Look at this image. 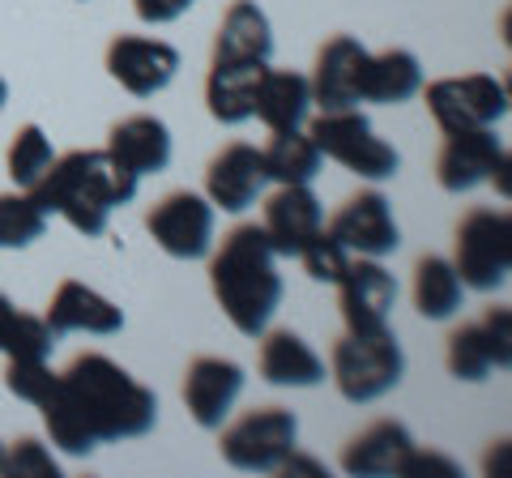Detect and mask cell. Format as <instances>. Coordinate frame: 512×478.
I'll use <instances>...</instances> for the list:
<instances>
[{"instance_id": "cell-1", "label": "cell", "mask_w": 512, "mask_h": 478, "mask_svg": "<svg viewBox=\"0 0 512 478\" xmlns=\"http://www.w3.org/2000/svg\"><path fill=\"white\" fill-rule=\"evenodd\" d=\"M35 410L52 444L69 457H90L111 440H141L158 423V397L99 350L77 355Z\"/></svg>"}, {"instance_id": "cell-2", "label": "cell", "mask_w": 512, "mask_h": 478, "mask_svg": "<svg viewBox=\"0 0 512 478\" xmlns=\"http://www.w3.org/2000/svg\"><path fill=\"white\" fill-rule=\"evenodd\" d=\"M210 291L222 316L244 338H261L269 329L282 304V274L278 252L269 248L256 222H239L235 231L222 235L218 248H210Z\"/></svg>"}, {"instance_id": "cell-3", "label": "cell", "mask_w": 512, "mask_h": 478, "mask_svg": "<svg viewBox=\"0 0 512 478\" xmlns=\"http://www.w3.org/2000/svg\"><path fill=\"white\" fill-rule=\"evenodd\" d=\"M137 184V175L120 167L107 150H73L56 158L30 193L47 210V218L60 214L77 235L99 239L111 214L137 197Z\"/></svg>"}, {"instance_id": "cell-4", "label": "cell", "mask_w": 512, "mask_h": 478, "mask_svg": "<svg viewBox=\"0 0 512 478\" xmlns=\"http://www.w3.org/2000/svg\"><path fill=\"white\" fill-rule=\"evenodd\" d=\"M329 376L346 402L367 406L393 393L406 376V350L389 329L380 333H346L333 342L329 355Z\"/></svg>"}, {"instance_id": "cell-5", "label": "cell", "mask_w": 512, "mask_h": 478, "mask_svg": "<svg viewBox=\"0 0 512 478\" xmlns=\"http://www.w3.org/2000/svg\"><path fill=\"white\" fill-rule=\"evenodd\" d=\"M308 137L316 141V150L325 158H333V163L346 167V171H355L367 184L393 180L397 167H402V154H397L384 137H376L372 120H367L359 107L320 111V116L308 124Z\"/></svg>"}, {"instance_id": "cell-6", "label": "cell", "mask_w": 512, "mask_h": 478, "mask_svg": "<svg viewBox=\"0 0 512 478\" xmlns=\"http://www.w3.org/2000/svg\"><path fill=\"white\" fill-rule=\"evenodd\" d=\"M218 432H222L218 440L222 461L244 474H274L299 449V419L286 406L248 410L231 427H218Z\"/></svg>"}, {"instance_id": "cell-7", "label": "cell", "mask_w": 512, "mask_h": 478, "mask_svg": "<svg viewBox=\"0 0 512 478\" xmlns=\"http://www.w3.org/2000/svg\"><path fill=\"white\" fill-rule=\"evenodd\" d=\"M453 269L470 291H500L512 274V218L508 210H470L457 222Z\"/></svg>"}, {"instance_id": "cell-8", "label": "cell", "mask_w": 512, "mask_h": 478, "mask_svg": "<svg viewBox=\"0 0 512 478\" xmlns=\"http://www.w3.org/2000/svg\"><path fill=\"white\" fill-rule=\"evenodd\" d=\"M427 99L431 120L440 133H474V129H495L508 116V86L495 73H461V77H440L419 90Z\"/></svg>"}, {"instance_id": "cell-9", "label": "cell", "mask_w": 512, "mask_h": 478, "mask_svg": "<svg viewBox=\"0 0 512 478\" xmlns=\"http://www.w3.org/2000/svg\"><path fill=\"white\" fill-rule=\"evenodd\" d=\"M214 214L218 210L205 193L180 188V193H167L146 214V231L167 257L201 261V257H210V248H214Z\"/></svg>"}, {"instance_id": "cell-10", "label": "cell", "mask_w": 512, "mask_h": 478, "mask_svg": "<svg viewBox=\"0 0 512 478\" xmlns=\"http://www.w3.org/2000/svg\"><path fill=\"white\" fill-rule=\"evenodd\" d=\"M436 180L444 193H474L478 184L495 180L500 193L508 197V146L495 129H474V133H444V150L436 158Z\"/></svg>"}, {"instance_id": "cell-11", "label": "cell", "mask_w": 512, "mask_h": 478, "mask_svg": "<svg viewBox=\"0 0 512 478\" xmlns=\"http://www.w3.org/2000/svg\"><path fill=\"white\" fill-rule=\"evenodd\" d=\"M325 231L338 239V244L350 252V257H389L402 244V231H397L393 205L376 188H363V193L346 197L333 218L325 222Z\"/></svg>"}, {"instance_id": "cell-12", "label": "cell", "mask_w": 512, "mask_h": 478, "mask_svg": "<svg viewBox=\"0 0 512 478\" xmlns=\"http://www.w3.org/2000/svg\"><path fill=\"white\" fill-rule=\"evenodd\" d=\"M338 286V308L346 333H380L389 329V316L397 304V278L376 257H350Z\"/></svg>"}, {"instance_id": "cell-13", "label": "cell", "mask_w": 512, "mask_h": 478, "mask_svg": "<svg viewBox=\"0 0 512 478\" xmlns=\"http://www.w3.org/2000/svg\"><path fill=\"white\" fill-rule=\"evenodd\" d=\"M512 363V316L508 308H487L483 321L461 325L448 338V372L457 380H487L491 372H508Z\"/></svg>"}, {"instance_id": "cell-14", "label": "cell", "mask_w": 512, "mask_h": 478, "mask_svg": "<svg viewBox=\"0 0 512 478\" xmlns=\"http://www.w3.org/2000/svg\"><path fill=\"white\" fill-rule=\"evenodd\" d=\"M107 73L133 94V99H154L163 94L175 73H180V52L150 35H116L107 43Z\"/></svg>"}, {"instance_id": "cell-15", "label": "cell", "mask_w": 512, "mask_h": 478, "mask_svg": "<svg viewBox=\"0 0 512 478\" xmlns=\"http://www.w3.org/2000/svg\"><path fill=\"white\" fill-rule=\"evenodd\" d=\"M244 393V368L235 359L218 355H197L184 372V406L192 414V423L205 432H218L231 419V406Z\"/></svg>"}, {"instance_id": "cell-16", "label": "cell", "mask_w": 512, "mask_h": 478, "mask_svg": "<svg viewBox=\"0 0 512 478\" xmlns=\"http://www.w3.org/2000/svg\"><path fill=\"white\" fill-rule=\"evenodd\" d=\"M265 184H269V175L261 163V150L248 146V141L222 146L210 158V167H205V197L222 214H244L248 205L261 201Z\"/></svg>"}, {"instance_id": "cell-17", "label": "cell", "mask_w": 512, "mask_h": 478, "mask_svg": "<svg viewBox=\"0 0 512 478\" xmlns=\"http://www.w3.org/2000/svg\"><path fill=\"white\" fill-rule=\"evenodd\" d=\"M367 47L355 35H333L316 52V69L308 77L312 103L320 111H338V107H359L363 90V69H367Z\"/></svg>"}, {"instance_id": "cell-18", "label": "cell", "mask_w": 512, "mask_h": 478, "mask_svg": "<svg viewBox=\"0 0 512 478\" xmlns=\"http://www.w3.org/2000/svg\"><path fill=\"white\" fill-rule=\"evenodd\" d=\"M320 227H325V205L316 201L312 184H278V193L265 201L261 231L278 257H299Z\"/></svg>"}, {"instance_id": "cell-19", "label": "cell", "mask_w": 512, "mask_h": 478, "mask_svg": "<svg viewBox=\"0 0 512 478\" xmlns=\"http://www.w3.org/2000/svg\"><path fill=\"white\" fill-rule=\"evenodd\" d=\"M43 321H47V329H52L56 338H64V333H94V338H111V333L124 329V312L111 304L107 295L94 291V286L69 278V282L56 286V295H52V304H47Z\"/></svg>"}, {"instance_id": "cell-20", "label": "cell", "mask_w": 512, "mask_h": 478, "mask_svg": "<svg viewBox=\"0 0 512 478\" xmlns=\"http://www.w3.org/2000/svg\"><path fill=\"white\" fill-rule=\"evenodd\" d=\"M274 56V26L256 0H231L214 35L210 65H269Z\"/></svg>"}, {"instance_id": "cell-21", "label": "cell", "mask_w": 512, "mask_h": 478, "mask_svg": "<svg viewBox=\"0 0 512 478\" xmlns=\"http://www.w3.org/2000/svg\"><path fill=\"white\" fill-rule=\"evenodd\" d=\"M256 372L278 389H316L325 380V359L295 329H265L256 350Z\"/></svg>"}, {"instance_id": "cell-22", "label": "cell", "mask_w": 512, "mask_h": 478, "mask_svg": "<svg viewBox=\"0 0 512 478\" xmlns=\"http://www.w3.org/2000/svg\"><path fill=\"white\" fill-rule=\"evenodd\" d=\"M107 154L120 167L141 175H158L171 167V129L158 116H128L120 124H111L107 133Z\"/></svg>"}, {"instance_id": "cell-23", "label": "cell", "mask_w": 512, "mask_h": 478, "mask_svg": "<svg viewBox=\"0 0 512 478\" xmlns=\"http://www.w3.org/2000/svg\"><path fill=\"white\" fill-rule=\"evenodd\" d=\"M410 449H414L410 427L397 423V419H380L372 427H363V432L342 449V470L350 478H384V474H397Z\"/></svg>"}, {"instance_id": "cell-24", "label": "cell", "mask_w": 512, "mask_h": 478, "mask_svg": "<svg viewBox=\"0 0 512 478\" xmlns=\"http://www.w3.org/2000/svg\"><path fill=\"white\" fill-rule=\"evenodd\" d=\"M312 111V86L308 77L295 69H269L256 82V99H252V116L265 124L269 133L278 129H303Z\"/></svg>"}, {"instance_id": "cell-25", "label": "cell", "mask_w": 512, "mask_h": 478, "mask_svg": "<svg viewBox=\"0 0 512 478\" xmlns=\"http://www.w3.org/2000/svg\"><path fill=\"white\" fill-rule=\"evenodd\" d=\"M419 90H423V65L414 52H406V47H384V52L367 56L359 103L397 107V103H410Z\"/></svg>"}, {"instance_id": "cell-26", "label": "cell", "mask_w": 512, "mask_h": 478, "mask_svg": "<svg viewBox=\"0 0 512 478\" xmlns=\"http://www.w3.org/2000/svg\"><path fill=\"white\" fill-rule=\"evenodd\" d=\"M261 163H265L269 184H312L320 167H325V154L316 150L308 129H278V133H269Z\"/></svg>"}, {"instance_id": "cell-27", "label": "cell", "mask_w": 512, "mask_h": 478, "mask_svg": "<svg viewBox=\"0 0 512 478\" xmlns=\"http://www.w3.org/2000/svg\"><path fill=\"white\" fill-rule=\"evenodd\" d=\"M265 65H210L205 77V107L218 124H244L252 120L256 82H261Z\"/></svg>"}, {"instance_id": "cell-28", "label": "cell", "mask_w": 512, "mask_h": 478, "mask_svg": "<svg viewBox=\"0 0 512 478\" xmlns=\"http://www.w3.org/2000/svg\"><path fill=\"white\" fill-rule=\"evenodd\" d=\"M466 299V282L448 257H423L414 265V308L423 321H453Z\"/></svg>"}, {"instance_id": "cell-29", "label": "cell", "mask_w": 512, "mask_h": 478, "mask_svg": "<svg viewBox=\"0 0 512 478\" xmlns=\"http://www.w3.org/2000/svg\"><path fill=\"white\" fill-rule=\"evenodd\" d=\"M56 163V150H52V137H47L39 124H22L18 133H13L9 141V150H5V167H9V180L13 188H35L47 167Z\"/></svg>"}, {"instance_id": "cell-30", "label": "cell", "mask_w": 512, "mask_h": 478, "mask_svg": "<svg viewBox=\"0 0 512 478\" xmlns=\"http://www.w3.org/2000/svg\"><path fill=\"white\" fill-rule=\"evenodd\" d=\"M47 231V210L35 201V193L26 188H13V193H0V248H30L35 239H43Z\"/></svg>"}, {"instance_id": "cell-31", "label": "cell", "mask_w": 512, "mask_h": 478, "mask_svg": "<svg viewBox=\"0 0 512 478\" xmlns=\"http://www.w3.org/2000/svg\"><path fill=\"white\" fill-rule=\"evenodd\" d=\"M56 346V333L47 329L43 316H30V312H18L5 321L0 329V355L5 359H47Z\"/></svg>"}, {"instance_id": "cell-32", "label": "cell", "mask_w": 512, "mask_h": 478, "mask_svg": "<svg viewBox=\"0 0 512 478\" xmlns=\"http://www.w3.org/2000/svg\"><path fill=\"white\" fill-rule=\"evenodd\" d=\"M299 261H303V269H308L312 282H338V278L346 274V265H350V252H346L325 227H320V231L308 239V244H303Z\"/></svg>"}, {"instance_id": "cell-33", "label": "cell", "mask_w": 512, "mask_h": 478, "mask_svg": "<svg viewBox=\"0 0 512 478\" xmlns=\"http://www.w3.org/2000/svg\"><path fill=\"white\" fill-rule=\"evenodd\" d=\"M5 474L13 478H60V461L52 457L43 440L35 436H22L5 444Z\"/></svg>"}, {"instance_id": "cell-34", "label": "cell", "mask_w": 512, "mask_h": 478, "mask_svg": "<svg viewBox=\"0 0 512 478\" xmlns=\"http://www.w3.org/2000/svg\"><path fill=\"white\" fill-rule=\"evenodd\" d=\"M56 376H60V372L47 368V359H9L5 385H9L13 397H22V402L39 406L43 397L56 389Z\"/></svg>"}, {"instance_id": "cell-35", "label": "cell", "mask_w": 512, "mask_h": 478, "mask_svg": "<svg viewBox=\"0 0 512 478\" xmlns=\"http://www.w3.org/2000/svg\"><path fill=\"white\" fill-rule=\"evenodd\" d=\"M397 474H402V478H423V474H427V478H457V466H453V461H448L444 453H427V449H419V444H414Z\"/></svg>"}, {"instance_id": "cell-36", "label": "cell", "mask_w": 512, "mask_h": 478, "mask_svg": "<svg viewBox=\"0 0 512 478\" xmlns=\"http://www.w3.org/2000/svg\"><path fill=\"white\" fill-rule=\"evenodd\" d=\"M192 5H197V0H133L137 18L146 22V26H171V22H180Z\"/></svg>"}, {"instance_id": "cell-37", "label": "cell", "mask_w": 512, "mask_h": 478, "mask_svg": "<svg viewBox=\"0 0 512 478\" xmlns=\"http://www.w3.org/2000/svg\"><path fill=\"white\" fill-rule=\"evenodd\" d=\"M9 316H13V299H9L5 291H0V329H5V321H9Z\"/></svg>"}, {"instance_id": "cell-38", "label": "cell", "mask_w": 512, "mask_h": 478, "mask_svg": "<svg viewBox=\"0 0 512 478\" xmlns=\"http://www.w3.org/2000/svg\"><path fill=\"white\" fill-rule=\"evenodd\" d=\"M5 103H9V82L0 77V111H5Z\"/></svg>"}, {"instance_id": "cell-39", "label": "cell", "mask_w": 512, "mask_h": 478, "mask_svg": "<svg viewBox=\"0 0 512 478\" xmlns=\"http://www.w3.org/2000/svg\"><path fill=\"white\" fill-rule=\"evenodd\" d=\"M0 478H5V444H0Z\"/></svg>"}]
</instances>
